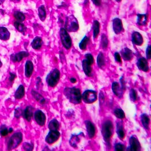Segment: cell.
Segmentation results:
<instances>
[{"label": "cell", "instance_id": "9a60e30c", "mask_svg": "<svg viewBox=\"0 0 151 151\" xmlns=\"http://www.w3.org/2000/svg\"><path fill=\"white\" fill-rule=\"evenodd\" d=\"M83 70L84 74L87 76H92V65H93L91 62L87 60L86 58L83 60L82 62Z\"/></svg>", "mask_w": 151, "mask_h": 151}, {"label": "cell", "instance_id": "74e56055", "mask_svg": "<svg viewBox=\"0 0 151 151\" xmlns=\"http://www.w3.org/2000/svg\"><path fill=\"white\" fill-rule=\"evenodd\" d=\"M9 134V129L5 125H2L0 127V135L2 137H6Z\"/></svg>", "mask_w": 151, "mask_h": 151}, {"label": "cell", "instance_id": "f546056e", "mask_svg": "<svg viewBox=\"0 0 151 151\" xmlns=\"http://www.w3.org/2000/svg\"><path fill=\"white\" fill-rule=\"evenodd\" d=\"M31 93H32V96L34 97V98L37 101L39 102L42 105L45 104V99L40 93H39L38 92H37L36 91H35L34 90H32Z\"/></svg>", "mask_w": 151, "mask_h": 151}, {"label": "cell", "instance_id": "6da1fadb", "mask_svg": "<svg viewBox=\"0 0 151 151\" xmlns=\"http://www.w3.org/2000/svg\"><path fill=\"white\" fill-rule=\"evenodd\" d=\"M63 93L70 103L75 105L81 103L82 99L80 89L74 87H67L63 90Z\"/></svg>", "mask_w": 151, "mask_h": 151}, {"label": "cell", "instance_id": "f35d334b", "mask_svg": "<svg viewBox=\"0 0 151 151\" xmlns=\"http://www.w3.org/2000/svg\"><path fill=\"white\" fill-rule=\"evenodd\" d=\"M137 91L134 89H131L130 91V100L134 102L135 101L137 100Z\"/></svg>", "mask_w": 151, "mask_h": 151}, {"label": "cell", "instance_id": "ffe728a7", "mask_svg": "<svg viewBox=\"0 0 151 151\" xmlns=\"http://www.w3.org/2000/svg\"><path fill=\"white\" fill-rule=\"evenodd\" d=\"M34 71V64L31 61H27L25 65V76L29 78L32 76Z\"/></svg>", "mask_w": 151, "mask_h": 151}, {"label": "cell", "instance_id": "681fc988", "mask_svg": "<svg viewBox=\"0 0 151 151\" xmlns=\"http://www.w3.org/2000/svg\"><path fill=\"white\" fill-rule=\"evenodd\" d=\"M13 129L12 128H10L9 129V133H11V132H13Z\"/></svg>", "mask_w": 151, "mask_h": 151}, {"label": "cell", "instance_id": "836d02e7", "mask_svg": "<svg viewBox=\"0 0 151 151\" xmlns=\"http://www.w3.org/2000/svg\"><path fill=\"white\" fill-rule=\"evenodd\" d=\"M89 37L88 36H85L84 37V38L82 40V41H81V42L79 44V47L80 49H82L83 50H86V48H87V44L89 42Z\"/></svg>", "mask_w": 151, "mask_h": 151}, {"label": "cell", "instance_id": "8fae6325", "mask_svg": "<svg viewBox=\"0 0 151 151\" xmlns=\"http://www.w3.org/2000/svg\"><path fill=\"white\" fill-rule=\"evenodd\" d=\"M113 29L116 34H119L121 33L123 30V24L122 22L118 18H116L113 20Z\"/></svg>", "mask_w": 151, "mask_h": 151}, {"label": "cell", "instance_id": "ee69618b", "mask_svg": "<svg viewBox=\"0 0 151 151\" xmlns=\"http://www.w3.org/2000/svg\"><path fill=\"white\" fill-rule=\"evenodd\" d=\"M114 59H115L116 62L119 63H122L121 57V55H120L119 53H118V52L115 53L114 55Z\"/></svg>", "mask_w": 151, "mask_h": 151}, {"label": "cell", "instance_id": "b9f144b4", "mask_svg": "<svg viewBox=\"0 0 151 151\" xmlns=\"http://www.w3.org/2000/svg\"><path fill=\"white\" fill-rule=\"evenodd\" d=\"M124 145L121 143H117L114 145V150L116 151H124Z\"/></svg>", "mask_w": 151, "mask_h": 151}, {"label": "cell", "instance_id": "d6986e66", "mask_svg": "<svg viewBox=\"0 0 151 151\" xmlns=\"http://www.w3.org/2000/svg\"><path fill=\"white\" fill-rule=\"evenodd\" d=\"M33 108L31 106H28L23 111L22 116L28 122H30L33 116Z\"/></svg>", "mask_w": 151, "mask_h": 151}, {"label": "cell", "instance_id": "2e32d148", "mask_svg": "<svg viewBox=\"0 0 151 151\" xmlns=\"http://www.w3.org/2000/svg\"><path fill=\"white\" fill-rule=\"evenodd\" d=\"M111 88H112V91H113V93L116 96L118 97H119V98L122 97L123 95H124V89L121 86L119 85V84L118 83H113Z\"/></svg>", "mask_w": 151, "mask_h": 151}, {"label": "cell", "instance_id": "7dc6e473", "mask_svg": "<svg viewBox=\"0 0 151 151\" xmlns=\"http://www.w3.org/2000/svg\"><path fill=\"white\" fill-rule=\"evenodd\" d=\"M92 1L97 6H99L101 3V0H92Z\"/></svg>", "mask_w": 151, "mask_h": 151}, {"label": "cell", "instance_id": "5bb4252c", "mask_svg": "<svg viewBox=\"0 0 151 151\" xmlns=\"http://www.w3.org/2000/svg\"><path fill=\"white\" fill-rule=\"evenodd\" d=\"M131 40L134 44L137 46H141L144 42L142 35L137 31L134 32L131 35Z\"/></svg>", "mask_w": 151, "mask_h": 151}, {"label": "cell", "instance_id": "30bf717a", "mask_svg": "<svg viewBox=\"0 0 151 151\" xmlns=\"http://www.w3.org/2000/svg\"><path fill=\"white\" fill-rule=\"evenodd\" d=\"M35 120L39 125L43 126L46 122V116L41 110H37L34 114Z\"/></svg>", "mask_w": 151, "mask_h": 151}, {"label": "cell", "instance_id": "8d00e7d4", "mask_svg": "<svg viewBox=\"0 0 151 151\" xmlns=\"http://www.w3.org/2000/svg\"><path fill=\"white\" fill-rule=\"evenodd\" d=\"M14 18L19 22L24 21L26 19L25 15L22 13H21L20 12H18V11L14 12Z\"/></svg>", "mask_w": 151, "mask_h": 151}, {"label": "cell", "instance_id": "603a6c76", "mask_svg": "<svg viewBox=\"0 0 151 151\" xmlns=\"http://www.w3.org/2000/svg\"><path fill=\"white\" fill-rule=\"evenodd\" d=\"M10 36V34L6 28L0 27V39L6 41L9 39Z\"/></svg>", "mask_w": 151, "mask_h": 151}, {"label": "cell", "instance_id": "4fadbf2b", "mask_svg": "<svg viewBox=\"0 0 151 151\" xmlns=\"http://www.w3.org/2000/svg\"><path fill=\"white\" fill-rule=\"evenodd\" d=\"M85 124L88 137L90 139L94 137L96 134V127L95 124L90 121H86L85 122Z\"/></svg>", "mask_w": 151, "mask_h": 151}, {"label": "cell", "instance_id": "ab89813d", "mask_svg": "<svg viewBox=\"0 0 151 151\" xmlns=\"http://www.w3.org/2000/svg\"><path fill=\"white\" fill-rule=\"evenodd\" d=\"M23 149L24 151H32L34 149V145L28 143H24L23 145Z\"/></svg>", "mask_w": 151, "mask_h": 151}, {"label": "cell", "instance_id": "4dcf8cb0", "mask_svg": "<svg viewBox=\"0 0 151 151\" xmlns=\"http://www.w3.org/2000/svg\"><path fill=\"white\" fill-rule=\"evenodd\" d=\"M100 24L98 21H95L93 23V38L96 39L100 33Z\"/></svg>", "mask_w": 151, "mask_h": 151}, {"label": "cell", "instance_id": "60d3db41", "mask_svg": "<svg viewBox=\"0 0 151 151\" xmlns=\"http://www.w3.org/2000/svg\"><path fill=\"white\" fill-rule=\"evenodd\" d=\"M23 110L21 108H17L15 110V113H14V116L17 118H19L20 117L22 116L23 114Z\"/></svg>", "mask_w": 151, "mask_h": 151}, {"label": "cell", "instance_id": "484cf974", "mask_svg": "<svg viewBox=\"0 0 151 151\" xmlns=\"http://www.w3.org/2000/svg\"><path fill=\"white\" fill-rule=\"evenodd\" d=\"M117 134L118 137L121 140H123L125 137L124 126L122 123L121 122H118L117 124Z\"/></svg>", "mask_w": 151, "mask_h": 151}, {"label": "cell", "instance_id": "f907efd6", "mask_svg": "<svg viewBox=\"0 0 151 151\" xmlns=\"http://www.w3.org/2000/svg\"><path fill=\"white\" fill-rule=\"evenodd\" d=\"M5 0H0V5H2Z\"/></svg>", "mask_w": 151, "mask_h": 151}, {"label": "cell", "instance_id": "3957f363", "mask_svg": "<svg viewBox=\"0 0 151 151\" xmlns=\"http://www.w3.org/2000/svg\"><path fill=\"white\" fill-rule=\"evenodd\" d=\"M65 29L70 32H76L78 31L79 28V26L78 22L76 19V17L73 15H70L66 18L65 24Z\"/></svg>", "mask_w": 151, "mask_h": 151}, {"label": "cell", "instance_id": "9c48e42d", "mask_svg": "<svg viewBox=\"0 0 151 151\" xmlns=\"http://www.w3.org/2000/svg\"><path fill=\"white\" fill-rule=\"evenodd\" d=\"M130 147L127 148V151H137L141 150V145L135 135H132L130 138Z\"/></svg>", "mask_w": 151, "mask_h": 151}, {"label": "cell", "instance_id": "bcb514c9", "mask_svg": "<svg viewBox=\"0 0 151 151\" xmlns=\"http://www.w3.org/2000/svg\"><path fill=\"white\" fill-rule=\"evenodd\" d=\"M10 77H9V81L10 82H13L14 81V79L16 78L17 76L14 74L12 73H10Z\"/></svg>", "mask_w": 151, "mask_h": 151}, {"label": "cell", "instance_id": "277c9868", "mask_svg": "<svg viewBox=\"0 0 151 151\" xmlns=\"http://www.w3.org/2000/svg\"><path fill=\"white\" fill-rule=\"evenodd\" d=\"M60 71L58 69H54L46 78V82L50 87H55L59 82L60 79Z\"/></svg>", "mask_w": 151, "mask_h": 151}, {"label": "cell", "instance_id": "5b68a950", "mask_svg": "<svg viewBox=\"0 0 151 151\" xmlns=\"http://www.w3.org/2000/svg\"><path fill=\"white\" fill-rule=\"evenodd\" d=\"M23 140V135L21 132L14 134L9 139L7 143L8 150H12L16 148L21 144Z\"/></svg>", "mask_w": 151, "mask_h": 151}, {"label": "cell", "instance_id": "7bdbcfd3", "mask_svg": "<svg viewBox=\"0 0 151 151\" xmlns=\"http://www.w3.org/2000/svg\"><path fill=\"white\" fill-rule=\"evenodd\" d=\"M85 58L88 60V61L91 62L92 64L94 63V58L93 55H92L91 53H87L85 55Z\"/></svg>", "mask_w": 151, "mask_h": 151}, {"label": "cell", "instance_id": "44dd1931", "mask_svg": "<svg viewBox=\"0 0 151 151\" xmlns=\"http://www.w3.org/2000/svg\"><path fill=\"white\" fill-rule=\"evenodd\" d=\"M140 121L144 129L146 130L149 129L150 124V118L147 114H142L140 116Z\"/></svg>", "mask_w": 151, "mask_h": 151}, {"label": "cell", "instance_id": "8992f818", "mask_svg": "<svg viewBox=\"0 0 151 151\" xmlns=\"http://www.w3.org/2000/svg\"><path fill=\"white\" fill-rule=\"evenodd\" d=\"M60 38L63 47L66 49H70L72 46V40L68 32L65 28H61L60 31Z\"/></svg>", "mask_w": 151, "mask_h": 151}, {"label": "cell", "instance_id": "e575fe53", "mask_svg": "<svg viewBox=\"0 0 151 151\" xmlns=\"http://www.w3.org/2000/svg\"><path fill=\"white\" fill-rule=\"evenodd\" d=\"M114 115L119 119H124L125 118V114L124 110L121 108H116L113 111Z\"/></svg>", "mask_w": 151, "mask_h": 151}, {"label": "cell", "instance_id": "f1b7e54d", "mask_svg": "<svg viewBox=\"0 0 151 151\" xmlns=\"http://www.w3.org/2000/svg\"><path fill=\"white\" fill-rule=\"evenodd\" d=\"M60 127V124L55 119H53L52 121H50L48 124V127L50 130H58Z\"/></svg>", "mask_w": 151, "mask_h": 151}, {"label": "cell", "instance_id": "e0dca14e", "mask_svg": "<svg viewBox=\"0 0 151 151\" xmlns=\"http://www.w3.org/2000/svg\"><path fill=\"white\" fill-rule=\"evenodd\" d=\"M29 54L27 52H20L16 54H13L10 56L12 61L13 62H19L23 58L28 57Z\"/></svg>", "mask_w": 151, "mask_h": 151}, {"label": "cell", "instance_id": "4316f807", "mask_svg": "<svg viewBox=\"0 0 151 151\" xmlns=\"http://www.w3.org/2000/svg\"><path fill=\"white\" fill-rule=\"evenodd\" d=\"M25 95V89L23 85H20L15 93V98L16 99H21Z\"/></svg>", "mask_w": 151, "mask_h": 151}, {"label": "cell", "instance_id": "ba28073f", "mask_svg": "<svg viewBox=\"0 0 151 151\" xmlns=\"http://www.w3.org/2000/svg\"><path fill=\"white\" fill-rule=\"evenodd\" d=\"M61 134L58 130H50L45 137V142L49 144H54L60 137Z\"/></svg>", "mask_w": 151, "mask_h": 151}, {"label": "cell", "instance_id": "db71d44e", "mask_svg": "<svg viewBox=\"0 0 151 151\" xmlns=\"http://www.w3.org/2000/svg\"><path fill=\"white\" fill-rule=\"evenodd\" d=\"M12 1H19L20 0H12Z\"/></svg>", "mask_w": 151, "mask_h": 151}, {"label": "cell", "instance_id": "816d5d0a", "mask_svg": "<svg viewBox=\"0 0 151 151\" xmlns=\"http://www.w3.org/2000/svg\"><path fill=\"white\" fill-rule=\"evenodd\" d=\"M116 1H117V2H121L122 0H116Z\"/></svg>", "mask_w": 151, "mask_h": 151}, {"label": "cell", "instance_id": "1f68e13d", "mask_svg": "<svg viewBox=\"0 0 151 151\" xmlns=\"http://www.w3.org/2000/svg\"><path fill=\"white\" fill-rule=\"evenodd\" d=\"M14 25L15 28L21 33L24 34L27 31V28L24 26V24L19 22H15Z\"/></svg>", "mask_w": 151, "mask_h": 151}, {"label": "cell", "instance_id": "d6a6232c", "mask_svg": "<svg viewBox=\"0 0 151 151\" xmlns=\"http://www.w3.org/2000/svg\"><path fill=\"white\" fill-rule=\"evenodd\" d=\"M39 17L41 21H44L47 17V12L44 6L41 5L38 9Z\"/></svg>", "mask_w": 151, "mask_h": 151}, {"label": "cell", "instance_id": "7a4b0ae2", "mask_svg": "<svg viewBox=\"0 0 151 151\" xmlns=\"http://www.w3.org/2000/svg\"><path fill=\"white\" fill-rule=\"evenodd\" d=\"M101 133L104 140L109 144L110 139L113 134V124L110 120H106L104 122L101 128Z\"/></svg>", "mask_w": 151, "mask_h": 151}, {"label": "cell", "instance_id": "52a82bcc", "mask_svg": "<svg viewBox=\"0 0 151 151\" xmlns=\"http://www.w3.org/2000/svg\"><path fill=\"white\" fill-rule=\"evenodd\" d=\"M82 99L85 103L88 104L93 103L97 99V92L93 90H86L82 95Z\"/></svg>", "mask_w": 151, "mask_h": 151}, {"label": "cell", "instance_id": "f5cc1de1", "mask_svg": "<svg viewBox=\"0 0 151 151\" xmlns=\"http://www.w3.org/2000/svg\"><path fill=\"white\" fill-rule=\"evenodd\" d=\"M2 62H1V61H0V68L2 66Z\"/></svg>", "mask_w": 151, "mask_h": 151}, {"label": "cell", "instance_id": "7c38bea8", "mask_svg": "<svg viewBox=\"0 0 151 151\" xmlns=\"http://www.w3.org/2000/svg\"><path fill=\"white\" fill-rule=\"evenodd\" d=\"M137 68L141 71L144 72H148L149 71L148 62L146 58L144 57H141L138 59L137 62Z\"/></svg>", "mask_w": 151, "mask_h": 151}, {"label": "cell", "instance_id": "cb8c5ba5", "mask_svg": "<svg viewBox=\"0 0 151 151\" xmlns=\"http://www.w3.org/2000/svg\"><path fill=\"white\" fill-rule=\"evenodd\" d=\"M81 133H80L78 135H73L71 136V137L69 140V143L72 147H73V148L77 147V144L80 142V140H81Z\"/></svg>", "mask_w": 151, "mask_h": 151}, {"label": "cell", "instance_id": "83f0119b", "mask_svg": "<svg viewBox=\"0 0 151 151\" xmlns=\"http://www.w3.org/2000/svg\"><path fill=\"white\" fill-rule=\"evenodd\" d=\"M97 63L100 69H103L105 65V59L102 52H100L97 57Z\"/></svg>", "mask_w": 151, "mask_h": 151}, {"label": "cell", "instance_id": "7402d4cb", "mask_svg": "<svg viewBox=\"0 0 151 151\" xmlns=\"http://www.w3.org/2000/svg\"><path fill=\"white\" fill-rule=\"evenodd\" d=\"M137 24L139 26H145L147 24L148 15L146 14H137Z\"/></svg>", "mask_w": 151, "mask_h": 151}, {"label": "cell", "instance_id": "d4e9b609", "mask_svg": "<svg viewBox=\"0 0 151 151\" xmlns=\"http://www.w3.org/2000/svg\"><path fill=\"white\" fill-rule=\"evenodd\" d=\"M42 45V40L40 37H36L31 43V46L35 50H39Z\"/></svg>", "mask_w": 151, "mask_h": 151}, {"label": "cell", "instance_id": "f6af8a7d", "mask_svg": "<svg viewBox=\"0 0 151 151\" xmlns=\"http://www.w3.org/2000/svg\"><path fill=\"white\" fill-rule=\"evenodd\" d=\"M146 57L148 60H150L151 57V49L150 45H148L146 49Z\"/></svg>", "mask_w": 151, "mask_h": 151}, {"label": "cell", "instance_id": "c3c4849f", "mask_svg": "<svg viewBox=\"0 0 151 151\" xmlns=\"http://www.w3.org/2000/svg\"><path fill=\"white\" fill-rule=\"evenodd\" d=\"M70 80V82L72 83H76L77 82L76 79L75 78H71Z\"/></svg>", "mask_w": 151, "mask_h": 151}, {"label": "cell", "instance_id": "d590c367", "mask_svg": "<svg viewBox=\"0 0 151 151\" xmlns=\"http://www.w3.org/2000/svg\"><path fill=\"white\" fill-rule=\"evenodd\" d=\"M108 46V39L106 35L105 34L101 35V47L103 49H106Z\"/></svg>", "mask_w": 151, "mask_h": 151}, {"label": "cell", "instance_id": "ac0fdd59", "mask_svg": "<svg viewBox=\"0 0 151 151\" xmlns=\"http://www.w3.org/2000/svg\"><path fill=\"white\" fill-rule=\"evenodd\" d=\"M121 53L123 59L126 61H130L134 57V54L132 50L129 48H124L122 50Z\"/></svg>", "mask_w": 151, "mask_h": 151}]
</instances>
